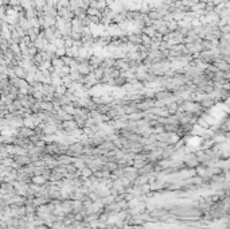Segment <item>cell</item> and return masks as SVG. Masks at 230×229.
<instances>
[]
</instances>
